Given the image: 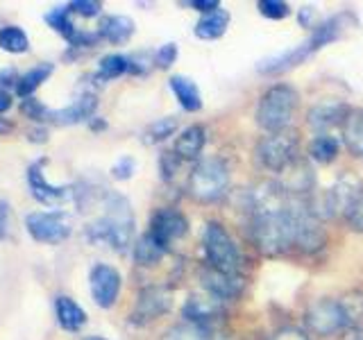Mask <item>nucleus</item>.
Here are the masks:
<instances>
[{"mask_svg":"<svg viewBox=\"0 0 363 340\" xmlns=\"http://www.w3.org/2000/svg\"><path fill=\"white\" fill-rule=\"evenodd\" d=\"M98 204L102 213L86 225V238L91 243L109 245L116 252H128L134 238V211L130 200L116 191H102Z\"/></svg>","mask_w":363,"mask_h":340,"instance_id":"1","label":"nucleus"},{"mask_svg":"<svg viewBox=\"0 0 363 340\" xmlns=\"http://www.w3.org/2000/svg\"><path fill=\"white\" fill-rule=\"evenodd\" d=\"M230 181H232V173L225 159L204 157L189 173L186 193L200 204H211L218 202L230 191Z\"/></svg>","mask_w":363,"mask_h":340,"instance_id":"2","label":"nucleus"},{"mask_svg":"<svg viewBox=\"0 0 363 340\" xmlns=\"http://www.w3.org/2000/svg\"><path fill=\"white\" fill-rule=\"evenodd\" d=\"M295 109H298V91L291 84H272L259 98L255 120L268 134L284 132L289 130Z\"/></svg>","mask_w":363,"mask_h":340,"instance_id":"3","label":"nucleus"},{"mask_svg":"<svg viewBox=\"0 0 363 340\" xmlns=\"http://www.w3.org/2000/svg\"><path fill=\"white\" fill-rule=\"evenodd\" d=\"M202 249L207 266L232 272V275H241L243 268V254L238 249L232 234L225 230L220 222L209 220L202 230Z\"/></svg>","mask_w":363,"mask_h":340,"instance_id":"4","label":"nucleus"},{"mask_svg":"<svg viewBox=\"0 0 363 340\" xmlns=\"http://www.w3.org/2000/svg\"><path fill=\"white\" fill-rule=\"evenodd\" d=\"M298 147H300L298 134L291 130L266 134L264 139L257 143V159L266 170H270V173L284 175L291 166L300 162Z\"/></svg>","mask_w":363,"mask_h":340,"instance_id":"5","label":"nucleus"},{"mask_svg":"<svg viewBox=\"0 0 363 340\" xmlns=\"http://www.w3.org/2000/svg\"><path fill=\"white\" fill-rule=\"evenodd\" d=\"M26 230L32 241L45 245H60L73 234V218L68 211H32L26 215Z\"/></svg>","mask_w":363,"mask_h":340,"instance_id":"6","label":"nucleus"},{"mask_svg":"<svg viewBox=\"0 0 363 340\" xmlns=\"http://www.w3.org/2000/svg\"><path fill=\"white\" fill-rule=\"evenodd\" d=\"M173 309V290L162 283H150L143 286L136 295L134 309L130 313V324L134 327H145L155 320H159L162 315L170 313Z\"/></svg>","mask_w":363,"mask_h":340,"instance_id":"7","label":"nucleus"},{"mask_svg":"<svg viewBox=\"0 0 363 340\" xmlns=\"http://www.w3.org/2000/svg\"><path fill=\"white\" fill-rule=\"evenodd\" d=\"M304 324L311 334L315 336H334L338 332H343L347 327V317L343 313V306L338 300L323 298L313 302L304 313Z\"/></svg>","mask_w":363,"mask_h":340,"instance_id":"8","label":"nucleus"},{"mask_svg":"<svg viewBox=\"0 0 363 340\" xmlns=\"http://www.w3.org/2000/svg\"><path fill=\"white\" fill-rule=\"evenodd\" d=\"M147 234H150L164 249H170V245L175 241H179V238H184L189 234V218L179 209H173V207L157 209L150 218Z\"/></svg>","mask_w":363,"mask_h":340,"instance_id":"9","label":"nucleus"},{"mask_svg":"<svg viewBox=\"0 0 363 340\" xmlns=\"http://www.w3.org/2000/svg\"><path fill=\"white\" fill-rule=\"evenodd\" d=\"M123 288L121 272L109 264H96L89 272V290L100 309H111L118 302Z\"/></svg>","mask_w":363,"mask_h":340,"instance_id":"10","label":"nucleus"},{"mask_svg":"<svg viewBox=\"0 0 363 340\" xmlns=\"http://www.w3.org/2000/svg\"><path fill=\"white\" fill-rule=\"evenodd\" d=\"M198 279L204 293L213 295L216 300L227 302L241 298V293L245 288V277L243 275H232V272L216 270L207 264H202L198 270Z\"/></svg>","mask_w":363,"mask_h":340,"instance_id":"11","label":"nucleus"},{"mask_svg":"<svg viewBox=\"0 0 363 340\" xmlns=\"http://www.w3.org/2000/svg\"><path fill=\"white\" fill-rule=\"evenodd\" d=\"M225 315V306L220 300H216L209 293H193L186 298L182 306V317L184 322L202 324V327H216Z\"/></svg>","mask_w":363,"mask_h":340,"instance_id":"12","label":"nucleus"},{"mask_svg":"<svg viewBox=\"0 0 363 340\" xmlns=\"http://www.w3.org/2000/svg\"><path fill=\"white\" fill-rule=\"evenodd\" d=\"M48 164V159H39V162L30 164L28 168V186L34 200H39L41 204H48V207H55V204H62L64 200L71 198V186H57L50 184L48 177L43 173V166Z\"/></svg>","mask_w":363,"mask_h":340,"instance_id":"13","label":"nucleus"},{"mask_svg":"<svg viewBox=\"0 0 363 340\" xmlns=\"http://www.w3.org/2000/svg\"><path fill=\"white\" fill-rule=\"evenodd\" d=\"M350 111L352 109L340 100H323L309 109V113H306V123H309V128L315 130L318 134H329V130L343 128Z\"/></svg>","mask_w":363,"mask_h":340,"instance_id":"14","label":"nucleus"},{"mask_svg":"<svg viewBox=\"0 0 363 340\" xmlns=\"http://www.w3.org/2000/svg\"><path fill=\"white\" fill-rule=\"evenodd\" d=\"M96 109H98V98L89 91V94L79 96L68 107L50 111V123L52 125H77L86 120L91 123L96 118Z\"/></svg>","mask_w":363,"mask_h":340,"instance_id":"15","label":"nucleus"},{"mask_svg":"<svg viewBox=\"0 0 363 340\" xmlns=\"http://www.w3.org/2000/svg\"><path fill=\"white\" fill-rule=\"evenodd\" d=\"M311 55L313 52L309 48V43L302 41L300 45H295V48H291V50H284L275 57H268V60L259 62L257 71L264 73V75H279V73H286V71H291V68L304 64Z\"/></svg>","mask_w":363,"mask_h":340,"instance_id":"16","label":"nucleus"},{"mask_svg":"<svg viewBox=\"0 0 363 340\" xmlns=\"http://www.w3.org/2000/svg\"><path fill=\"white\" fill-rule=\"evenodd\" d=\"M96 32L100 41H107L111 45H123L134 37L136 26H134V21L125 14H107L98 21Z\"/></svg>","mask_w":363,"mask_h":340,"instance_id":"17","label":"nucleus"},{"mask_svg":"<svg viewBox=\"0 0 363 340\" xmlns=\"http://www.w3.org/2000/svg\"><path fill=\"white\" fill-rule=\"evenodd\" d=\"M204 145H207V130L202 125H189L175 139L173 152L177 154L179 162H196V159L200 162Z\"/></svg>","mask_w":363,"mask_h":340,"instance_id":"18","label":"nucleus"},{"mask_svg":"<svg viewBox=\"0 0 363 340\" xmlns=\"http://www.w3.org/2000/svg\"><path fill=\"white\" fill-rule=\"evenodd\" d=\"M55 317H57V324H60L64 332H71V334H77L89 320L86 311L73 298H68V295H57L55 298Z\"/></svg>","mask_w":363,"mask_h":340,"instance_id":"19","label":"nucleus"},{"mask_svg":"<svg viewBox=\"0 0 363 340\" xmlns=\"http://www.w3.org/2000/svg\"><path fill=\"white\" fill-rule=\"evenodd\" d=\"M168 86H170V91H173L175 100L179 102V107L184 109V111L196 113V111L202 109L200 89H198V84L193 82L191 77H186V75H170Z\"/></svg>","mask_w":363,"mask_h":340,"instance_id":"20","label":"nucleus"},{"mask_svg":"<svg viewBox=\"0 0 363 340\" xmlns=\"http://www.w3.org/2000/svg\"><path fill=\"white\" fill-rule=\"evenodd\" d=\"M230 11L225 7H220L218 11H211V14H204L198 18L196 28H193V34L200 39V41H216L225 37L227 28H230Z\"/></svg>","mask_w":363,"mask_h":340,"instance_id":"21","label":"nucleus"},{"mask_svg":"<svg viewBox=\"0 0 363 340\" xmlns=\"http://www.w3.org/2000/svg\"><path fill=\"white\" fill-rule=\"evenodd\" d=\"M55 73V64L50 62H41L37 66H32L30 71H26L23 75H18L16 79V96L21 100H26V98H32L34 96V91H37L43 82H48V77Z\"/></svg>","mask_w":363,"mask_h":340,"instance_id":"22","label":"nucleus"},{"mask_svg":"<svg viewBox=\"0 0 363 340\" xmlns=\"http://www.w3.org/2000/svg\"><path fill=\"white\" fill-rule=\"evenodd\" d=\"M343 28H345V14H336L332 18L318 23V26L313 28V32H311V37L306 39L311 52H318L320 48H325V45L336 41L340 37V32H343Z\"/></svg>","mask_w":363,"mask_h":340,"instance_id":"23","label":"nucleus"},{"mask_svg":"<svg viewBox=\"0 0 363 340\" xmlns=\"http://www.w3.org/2000/svg\"><path fill=\"white\" fill-rule=\"evenodd\" d=\"M168 254V249H164L159 245L150 234H143L139 236V241L132 245V256H134V264L136 266H143V268H152L157 266L159 261Z\"/></svg>","mask_w":363,"mask_h":340,"instance_id":"24","label":"nucleus"},{"mask_svg":"<svg viewBox=\"0 0 363 340\" xmlns=\"http://www.w3.org/2000/svg\"><path fill=\"white\" fill-rule=\"evenodd\" d=\"M43 21L48 23V28H52L57 34H62L68 45H73L79 34H82V30L73 23V16H71V11H68V7H52L48 14L43 16Z\"/></svg>","mask_w":363,"mask_h":340,"instance_id":"25","label":"nucleus"},{"mask_svg":"<svg viewBox=\"0 0 363 340\" xmlns=\"http://www.w3.org/2000/svg\"><path fill=\"white\" fill-rule=\"evenodd\" d=\"M340 130H343V143L350 154L363 157V111L352 109Z\"/></svg>","mask_w":363,"mask_h":340,"instance_id":"26","label":"nucleus"},{"mask_svg":"<svg viewBox=\"0 0 363 340\" xmlns=\"http://www.w3.org/2000/svg\"><path fill=\"white\" fill-rule=\"evenodd\" d=\"M159 340H218V332H216V327L179 322L166 329Z\"/></svg>","mask_w":363,"mask_h":340,"instance_id":"27","label":"nucleus"},{"mask_svg":"<svg viewBox=\"0 0 363 340\" xmlns=\"http://www.w3.org/2000/svg\"><path fill=\"white\" fill-rule=\"evenodd\" d=\"M340 152V143L336 136L332 134H318L311 139L309 143V157L313 159L315 164H320V166H327V164H332L336 162V157Z\"/></svg>","mask_w":363,"mask_h":340,"instance_id":"28","label":"nucleus"},{"mask_svg":"<svg viewBox=\"0 0 363 340\" xmlns=\"http://www.w3.org/2000/svg\"><path fill=\"white\" fill-rule=\"evenodd\" d=\"M125 73H130V57L118 55V52H109L105 57H100L98 73L94 77L100 79V82H109V79H116Z\"/></svg>","mask_w":363,"mask_h":340,"instance_id":"29","label":"nucleus"},{"mask_svg":"<svg viewBox=\"0 0 363 340\" xmlns=\"http://www.w3.org/2000/svg\"><path fill=\"white\" fill-rule=\"evenodd\" d=\"M0 50H5L9 55H26L30 50V39L26 30L18 26L0 28Z\"/></svg>","mask_w":363,"mask_h":340,"instance_id":"30","label":"nucleus"},{"mask_svg":"<svg viewBox=\"0 0 363 340\" xmlns=\"http://www.w3.org/2000/svg\"><path fill=\"white\" fill-rule=\"evenodd\" d=\"M340 306H343V313L347 317V327L350 329H359L363 322V293L361 290H350L343 298H338Z\"/></svg>","mask_w":363,"mask_h":340,"instance_id":"31","label":"nucleus"},{"mask_svg":"<svg viewBox=\"0 0 363 340\" xmlns=\"http://www.w3.org/2000/svg\"><path fill=\"white\" fill-rule=\"evenodd\" d=\"M175 132H177V118L175 116H166V118L155 120L150 128L145 130L143 141L150 143V145H157V143H164L166 139H170Z\"/></svg>","mask_w":363,"mask_h":340,"instance_id":"32","label":"nucleus"},{"mask_svg":"<svg viewBox=\"0 0 363 340\" xmlns=\"http://www.w3.org/2000/svg\"><path fill=\"white\" fill-rule=\"evenodd\" d=\"M21 111H23V116L30 118L32 123L41 125V123H50V111L52 109H48L39 98L32 96V98L21 100Z\"/></svg>","mask_w":363,"mask_h":340,"instance_id":"33","label":"nucleus"},{"mask_svg":"<svg viewBox=\"0 0 363 340\" xmlns=\"http://www.w3.org/2000/svg\"><path fill=\"white\" fill-rule=\"evenodd\" d=\"M257 9L268 21H284L291 16V5L284 3V0H259Z\"/></svg>","mask_w":363,"mask_h":340,"instance_id":"34","label":"nucleus"},{"mask_svg":"<svg viewBox=\"0 0 363 340\" xmlns=\"http://www.w3.org/2000/svg\"><path fill=\"white\" fill-rule=\"evenodd\" d=\"M66 7L71 11V16H82V18H96L102 11V3H98V0H73Z\"/></svg>","mask_w":363,"mask_h":340,"instance_id":"35","label":"nucleus"},{"mask_svg":"<svg viewBox=\"0 0 363 340\" xmlns=\"http://www.w3.org/2000/svg\"><path fill=\"white\" fill-rule=\"evenodd\" d=\"M177 43H164V45H159V48L155 50V55H152V64L157 66V68H170L175 62H177Z\"/></svg>","mask_w":363,"mask_h":340,"instance_id":"36","label":"nucleus"},{"mask_svg":"<svg viewBox=\"0 0 363 340\" xmlns=\"http://www.w3.org/2000/svg\"><path fill=\"white\" fill-rule=\"evenodd\" d=\"M343 215H345V222H347V227L352 232L363 234V196L354 204H350Z\"/></svg>","mask_w":363,"mask_h":340,"instance_id":"37","label":"nucleus"},{"mask_svg":"<svg viewBox=\"0 0 363 340\" xmlns=\"http://www.w3.org/2000/svg\"><path fill=\"white\" fill-rule=\"evenodd\" d=\"M134 170H136V159L125 154L111 166V177L118 179V181H125V179H130L134 175Z\"/></svg>","mask_w":363,"mask_h":340,"instance_id":"38","label":"nucleus"},{"mask_svg":"<svg viewBox=\"0 0 363 340\" xmlns=\"http://www.w3.org/2000/svg\"><path fill=\"white\" fill-rule=\"evenodd\" d=\"M184 164V162H179L177 154L170 150V152H164L162 159H159V170H162V177L168 181V179H173L175 173H177V168Z\"/></svg>","mask_w":363,"mask_h":340,"instance_id":"39","label":"nucleus"},{"mask_svg":"<svg viewBox=\"0 0 363 340\" xmlns=\"http://www.w3.org/2000/svg\"><path fill=\"white\" fill-rule=\"evenodd\" d=\"M147 71H150V55L136 52L130 57V73L132 75H145Z\"/></svg>","mask_w":363,"mask_h":340,"instance_id":"40","label":"nucleus"},{"mask_svg":"<svg viewBox=\"0 0 363 340\" xmlns=\"http://www.w3.org/2000/svg\"><path fill=\"white\" fill-rule=\"evenodd\" d=\"M270 340H309V336L298 327H281L270 336Z\"/></svg>","mask_w":363,"mask_h":340,"instance_id":"41","label":"nucleus"},{"mask_svg":"<svg viewBox=\"0 0 363 340\" xmlns=\"http://www.w3.org/2000/svg\"><path fill=\"white\" fill-rule=\"evenodd\" d=\"M184 7H191V9H196L200 11V14H211V11H218L223 5L218 3V0H189V3H182Z\"/></svg>","mask_w":363,"mask_h":340,"instance_id":"42","label":"nucleus"},{"mask_svg":"<svg viewBox=\"0 0 363 340\" xmlns=\"http://www.w3.org/2000/svg\"><path fill=\"white\" fill-rule=\"evenodd\" d=\"M9 215H11L9 202L0 200V241H5L9 234Z\"/></svg>","mask_w":363,"mask_h":340,"instance_id":"43","label":"nucleus"},{"mask_svg":"<svg viewBox=\"0 0 363 340\" xmlns=\"http://www.w3.org/2000/svg\"><path fill=\"white\" fill-rule=\"evenodd\" d=\"M28 141H32V143H45V141H48V132H45L41 125H37V128H32L28 132Z\"/></svg>","mask_w":363,"mask_h":340,"instance_id":"44","label":"nucleus"},{"mask_svg":"<svg viewBox=\"0 0 363 340\" xmlns=\"http://www.w3.org/2000/svg\"><path fill=\"white\" fill-rule=\"evenodd\" d=\"M11 105H14V100H11V94L5 89H0V118L5 116V113L11 109Z\"/></svg>","mask_w":363,"mask_h":340,"instance_id":"45","label":"nucleus"},{"mask_svg":"<svg viewBox=\"0 0 363 340\" xmlns=\"http://www.w3.org/2000/svg\"><path fill=\"white\" fill-rule=\"evenodd\" d=\"M309 14H313V7H302V9H300L298 18H300V23H302V28H311V23H309Z\"/></svg>","mask_w":363,"mask_h":340,"instance_id":"46","label":"nucleus"},{"mask_svg":"<svg viewBox=\"0 0 363 340\" xmlns=\"http://www.w3.org/2000/svg\"><path fill=\"white\" fill-rule=\"evenodd\" d=\"M343 340H363V334H361V329H347V334Z\"/></svg>","mask_w":363,"mask_h":340,"instance_id":"47","label":"nucleus"},{"mask_svg":"<svg viewBox=\"0 0 363 340\" xmlns=\"http://www.w3.org/2000/svg\"><path fill=\"white\" fill-rule=\"evenodd\" d=\"M89 128L94 130V132H100V130H105V128H107V123H105V120H100V118H94V120L89 123Z\"/></svg>","mask_w":363,"mask_h":340,"instance_id":"48","label":"nucleus"},{"mask_svg":"<svg viewBox=\"0 0 363 340\" xmlns=\"http://www.w3.org/2000/svg\"><path fill=\"white\" fill-rule=\"evenodd\" d=\"M11 130H14V125H11L7 118H0V134H7Z\"/></svg>","mask_w":363,"mask_h":340,"instance_id":"49","label":"nucleus"},{"mask_svg":"<svg viewBox=\"0 0 363 340\" xmlns=\"http://www.w3.org/2000/svg\"><path fill=\"white\" fill-rule=\"evenodd\" d=\"M84 340H107V338H102V336H86Z\"/></svg>","mask_w":363,"mask_h":340,"instance_id":"50","label":"nucleus"}]
</instances>
